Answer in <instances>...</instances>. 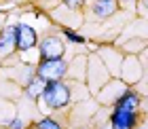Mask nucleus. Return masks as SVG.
<instances>
[{"mask_svg":"<svg viewBox=\"0 0 148 129\" xmlns=\"http://www.w3.org/2000/svg\"><path fill=\"white\" fill-rule=\"evenodd\" d=\"M45 87H47L45 80L40 78V76H34L28 85H25V95H28L30 99H38L45 93Z\"/></svg>","mask_w":148,"mask_h":129,"instance_id":"nucleus-9","label":"nucleus"},{"mask_svg":"<svg viewBox=\"0 0 148 129\" xmlns=\"http://www.w3.org/2000/svg\"><path fill=\"white\" fill-rule=\"evenodd\" d=\"M23 119H13L11 121V125H9V129H23Z\"/></svg>","mask_w":148,"mask_h":129,"instance_id":"nucleus-13","label":"nucleus"},{"mask_svg":"<svg viewBox=\"0 0 148 129\" xmlns=\"http://www.w3.org/2000/svg\"><path fill=\"white\" fill-rule=\"evenodd\" d=\"M42 99H45V104L49 108H53V110L66 108L70 104V87L66 83H62V80H51V83H47V87H45Z\"/></svg>","mask_w":148,"mask_h":129,"instance_id":"nucleus-1","label":"nucleus"},{"mask_svg":"<svg viewBox=\"0 0 148 129\" xmlns=\"http://www.w3.org/2000/svg\"><path fill=\"white\" fill-rule=\"evenodd\" d=\"M17 49L15 45V25H6L0 30V53H11Z\"/></svg>","mask_w":148,"mask_h":129,"instance_id":"nucleus-6","label":"nucleus"},{"mask_svg":"<svg viewBox=\"0 0 148 129\" xmlns=\"http://www.w3.org/2000/svg\"><path fill=\"white\" fill-rule=\"evenodd\" d=\"M136 123H138V112H133V110L114 108V112L110 114V127L112 129H133Z\"/></svg>","mask_w":148,"mask_h":129,"instance_id":"nucleus-5","label":"nucleus"},{"mask_svg":"<svg viewBox=\"0 0 148 129\" xmlns=\"http://www.w3.org/2000/svg\"><path fill=\"white\" fill-rule=\"evenodd\" d=\"M91 9H93V15L95 17L106 19L116 11V0H93Z\"/></svg>","mask_w":148,"mask_h":129,"instance_id":"nucleus-7","label":"nucleus"},{"mask_svg":"<svg viewBox=\"0 0 148 129\" xmlns=\"http://www.w3.org/2000/svg\"><path fill=\"white\" fill-rule=\"evenodd\" d=\"M142 129H146V127H142Z\"/></svg>","mask_w":148,"mask_h":129,"instance_id":"nucleus-16","label":"nucleus"},{"mask_svg":"<svg viewBox=\"0 0 148 129\" xmlns=\"http://www.w3.org/2000/svg\"><path fill=\"white\" fill-rule=\"evenodd\" d=\"M121 4H127V2H133V0H119Z\"/></svg>","mask_w":148,"mask_h":129,"instance_id":"nucleus-14","label":"nucleus"},{"mask_svg":"<svg viewBox=\"0 0 148 129\" xmlns=\"http://www.w3.org/2000/svg\"><path fill=\"white\" fill-rule=\"evenodd\" d=\"M36 43H38V36L32 25H28V23L15 25V45L19 51H30L32 47H36Z\"/></svg>","mask_w":148,"mask_h":129,"instance_id":"nucleus-3","label":"nucleus"},{"mask_svg":"<svg viewBox=\"0 0 148 129\" xmlns=\"http://www.w3.org/2000/svg\"><path fill=\"white\" fill-rule=\"evenodd\" d=\"M38 51H40V59H62L64 55V43L57 36H47L38 43Z\"/></svg>","mask_w":148,"mask_h":129,"instance_id":"nucleus-4","label":"nucleus"},{"mask_svg":"<svg viewBox=\"0 0 148 129\" xmlns=\"http://www.w3.org/2000/svg\"><path fill=\"white\" fill-rule=\"evenodd\" d=\"M36 129H62V125H59L57 121H53V119H42Z\"/></svg>","mask_w":148,"mask_h":129,"instance_id":"nucleus-10","label":"nucleus"},{"mask_svg":"<svg viewBox=\"0 0 148 129\" xmlns=\"http://www.w3.org/2000/svg\"><path fill=\"white\" fill-rule=\"evenodd\" d=\"M66 70H68V64L64 59H47V62L38 64L36 76H40L45 83H51V80H62Z\"/></svg>","mask_w":148,"mask_h":129,"instance_id":"nucleus-2","label":"nucleus"},{"mask_svg":"<svg viewBox=\"0 0 148 129\" xmlns=\"http://www.w3.org/2000/svg\"><path fill=\"white\" fill-rule=\"evenodd\" d=\"M64 2H66V6H70V9H80L85 0H64Z\"/></svg>","mask_w":148,"mask_h":129,"instance_id":"nucleus-12","label":"nucleus"},{"mask_svg":"<svg viewBox=\"0 0 148 129\" xmlns=\"http://www.w3.org/2000/svg\"><path fill=\"white\" fill-rule=\"evenodd\" d=\"M140 95L136 91H125L123 95H121L116 99V106L114 108H121V110H133V112H138V108H140Z\"/></svg>","mask_w":148,"mask_h":129,"instance_id":"nucleus-8","label":"nucleus"},{"mask_svg":"<svg viewBox=\"0 0 148 129\" xmlns=\"http://www.w3.org/2000/svg\"><path fill=\"white\" fill-rule=\"evenodd\" d=\"M64 34H66V38H68L70 43H76V45H80V43H85V38L80 36V34H76V32H72V30H68V28L64 30Z\"/></svg>","mask_w":148,"mask_h":129,"instance_id":"nucleus-11","label":"nucleus"},{"mask_svg":"<svg viewBox=\"0 0 148 129\" xmlns=\"http://www.w3.org/2000/svg\"><path fill=\"white\" fill-rule=\"evenodd\" d=\"M142 4H144V9H148V0H142Z\"/></svg>","mask_w":148,"mask_h":129,"instance_id":"nucleus-15","label":"nucleus"}]
</instances>
